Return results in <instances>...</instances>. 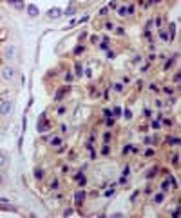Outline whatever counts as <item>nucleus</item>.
<instances>
[{
  "instance_id": "obj_42",
  "label": "nucleus",
  "mask_w": 181,
  "mask_h": 218,
  "mask_svg": "<svg viewBox=\"0 0 181 218\" xmlns=\"http://www.w3.org/2000/svg\"><path fill=\"white\" fill-rule=\"evenodd\" d=\"M103 115H105V118H107V116H112V113H111L109 109H105V111H103Z\"/></svg>"
},
{
  "instance_id": "obj_30",
  "label": "nucleus",
  "mask_w": 181,
  "mask_h": 218,
  "mask_svg": "<svg viewBox=\"0 0 181 218\" xmlns=\"http://www.w3.org/2000/svg\"><path fill=\"white\" fill-rule=\"evenodd\" d=\"M105 29H107V31H112V29H114V24L107 22V24H105Z\"/></svg>"
},
{
  "instance_id": "obj_13",
  "label": "nucleus",
  "mask_w": 181,
  "mask_h": 218,
  "mask_svg": "<svg viewBox=\"0 0 181 218\" xmlns=\"http://www.w3.org/2000/svg\"><path fill=\"white\" fill-rule=\"evenodd\" d=\"M165 142H167V144H174V146H178V144H179V138H178V136H167Z\"/></svg>"
},
{
  "instance_id": "obj_37",
  "label": "nucleus",
  "mask_w": 181,
  "mask_h": 218,
  "mask_svg": "<svg viewBox=\"0 0 181 218\" xmlns=\"http://www.w3.org/2000/svg\"><path fill=\"white\" fill-rule=\"evenodd\" d=\"M152 155H154V149H147L145 151V156H152Z\"/></svg>"
},
{
  "instance_id": "obj_4",
  "label": "nucleus",
  "mask_w": 181,
  "mask_h": 218,
  "mask_svg": "<svg viewBox=\"0 0 181 218\" xmlns=\"http://www.w3.org/2000/svg\"><path fill=\"white\" fill-rule=\"evenodd\" d=\"M13 109V102L11 100H0V116H7Z\"/></svg>"
},
{
  "instance_id": "obj_22",
  "label": "nucleus",
  "mask_w": 181,
  "mask_h": 218,
  "mask_svg": "<svg viewBox=\"0 0 181 218\" xmlns=\"http://www.w3.org/2000/svg\"><path fill=\"white\" fill-rule=\"evenodd\" d=\"M112 87H114V91H116V93H123V84H114Z\"/></svg>"
},
{
  "instance_id": "obj_20",
  "label": "nucleus",
  "mask_w": 181,
  "mask_h": 218,
  "mask_svg": "<svg viewBox=\"0 0 181 218\" xmlns=\"http://www.w3.org/2000/svg\"><path fill=\"white\" fill-rule=\"evenodd\" d=\"M123 118H125V120H131V118H132V111H131V109H125V111H123Z\"/></svg>"
},
{
  "instance_id": "obj_34",
  "label": "nucleus",
  "mask_w": 181,
  "mask_h": 218,
  "mask_svg": "<svg viewBox=\"0 0 181 218\" xmlns=\"http://www.w3.org/2000/svg\"><path fill=\"white\" fill-rule=\"evenodd\" d=\"M58 186H60V182H58V180H53V184H51V187H53V189H58Z\"/></svg>"
},
{
  "instance_id": "obj_36",
  "label": "nucleus",
  "mask_w": 181,
  "mask_h": 218,
  "mask_svg": "<svg viewBox=\"0 0 181 218\" xmlns=\"http://www.w3.org/2000/svg\"><path fill=\"white\" fill-rule=\"evenodd\" d=\"M161 120H163L165 126H172V120H169V118H161Z\"/></svg>"
},
{
  "instance_id": "obj_6",
  "label": "nucleus",
  "mask_w": 181,
  "mask_h": 218,
  "mask_svg": "<svg viewBox=\"0 0 181 218\" xmlns=\"http://www.w3.org/2000/svg\"><path fill=\"white\" fill-rule=\"evenodd\" d=\"M71 91V87L69 86H63V87H60L58 91H56V95H54V102H60L63 96H65V93H69Z\"/></svg>"
},
{
  "instance_id": "obj_21",
  "label": "nucleus",
  "mask_w": 181,
  "mask_h": 218,
  "mask_svg": "<svg viewBox=\"0 0 181 218\" xmlns=\"http://www.w3.org/2000/svg\"><path fill=\"white\" fill-rule=\"evenodd\" d=\"M109 153H111V147H109V144L105 142L103 147H102V155H109Z\"/></svg>"
},
{
  "instance_id": "obj_29",
  "label": "nucleus",
  "mask_w": 181,
  "mask_h": 218,
  "mask_svg": "<svg viewBox=\"0 0 181 218\" xmlns=\"http://www.w3.org/2000/svg\"><path fill=\"white\" fill-rule=\"evenodd\" d=\"M65 80H67V82H73V80H74V75H73V73H67V75H65Z\"/></svg>"
},
{
  "instance_id": "obj_46",
  "label": "nucleus",
  "mask_w": 181,
  "mask_h": 218,
  "mask_svg": "<svg viewBox=\"0 0 181 218\" xmlns=\"http://www.w3.org/2000/svg\"><path fill=\"white\" fill-rule=\"evenodd\" d=\"M161 0H150V4H160Z\"/></svg>"
},
{
  "instance_id": "obj_44",
  "label": "nucleus",
  "mask_w": 181,
  "mask_h": 218,
  "mask_svg": "<svg viewBox=\"0 0 181 218\" xmlns=\"http://www.w3.org/2000/svg\"><path fill=\"white\" fill-rule=\"evenodd\" d=\"M82 49H83V47H82V45H78V47H76V49H74V53H76V55H78V53H82Z\"/></svg>"
},
{
  "instance_id": "obj_31",
  "label": "nucleus",
  "mask_w": 181,
  "mask_h": 218,
  "mask_svg": "<svg viewBox=\"0 0 181 218\" xmlns=\"http://www.w3.org/2000/svg\"><path fill=\"white\" fill-rule=\"evenodd\" d=\"M149 89H150V91H158L160 87H158V84H154V82H152V84L149 86Z\"/></svg>"
},
{
  "instance_id": "obj_7",
  "label": "nucleus",
  "mask_w": 181,
  "mask_h": 218,
  "mask_svg": "<svg viewBox=\"0 0 181 218\" xmlns=\"http://www.w3.org/2000/svg\"><path fill=\"white\" fill-rule=\"evenodd\" d=\"M83 200H85V191H83V189H78V191L74 193V204H76V206H82Z\"/></svg>"
},
{
  "instance_id": "obj_19",
  "label": "nucleus",
  "mask_w": 181,
  "mask_h": 218,
  "mask_svg": "<svg viewBox=\"0 0 181 218\" xmlns=\"http://www.w3.org/2000/svg\"><path fill=\"white\" fill-rule=\"evenodd\" d=\"M118 15H120V16H127V7H125V5L118 7Z\"/></svg>"
},
{
  "instance_id": "obj_16",
  "label": "nucleus",
  "mask_w": 181,
  "mask_h": 218,
  "mask_svg": "<svg viewBox=\"0 0 181 218\" xmlns=\"http://www.w3.org/2000/svg\"><path fill=\"white\" fill-rule=\"evenodd\" d=\"M158 171H160L158 167H152V169H149V173H147V178H154V176L158 175Z\"/></svg>"
},
{
  "instance_id": "obj_27",
  "label": "nucleus",
  "mask_w": 181,
  "mask_h": 218,
  "mask_svg": "<svg viewBox=\"0 0 181 218\" xmlns=\"http://www.w3.org/2000/svg\"><path fill=\"white\" fill-rule=\"evenodd\" d=\"M127 13H129V15H134V5H132V4L127 5Z\"/></svg>"
},
{
  "instance_id": "obj_14",
  "label": "nucleus",
  "mask_w": 181,
  "mask_h": 218,
  "mask_svg": "<svg viewBox=\"0 0 181 218\" xmlns=\"http://www.w3.org/2000/svg\"><path fill=\"white\" fill-rule=\"evenodd\" d=\"M169 189H170V180L167 178V180H163V184H161V191H163V193H167Z\"/></svg>"
},
{
  "instance_id": "obj_40",
  "label": "nucleus",
  "mask_w": 181,
  "mask_h": 218,
  "mask_svg": "<svg viewBox=\"0 0 181 218\" xmlns=\"http://www.w3.org/2000/svg\"><path fill=\"white\" fill-rule=\"evenodd\" d=\"M4 182H5V178H4V173L0 171V186H4Z\"/></svg>"
},
{
  "instance_id": "obj_23",
  "label": "nucleus",
  "mask_w": 181,
  "mask_h": 218,
  "mask_svg": "<svg viewBox=\"0 0 181 218\" xmlns=\"http://www.w3.org/2000/svg\"><path fill=\"white\" fill-rule=\"evenodd\" d=\"M100 49H103V51H107V49H109V40H103V42L100 44Z\"/></svg>"
},
{
  "instance_id": "obj_10",
  "label": "nucleus",
  "mask_w": 181,
  "mask_h": 218,
  "mask_svg": "<svg viewBox=\"0 0 181 218\" xmlns=\"http://www.w3.org/2000/svg\"><path fill=\"white\" fill-rule=\"evenodd\" d=\"M49 144H51L53 147H60V146H63V142H62V138H60V136H53V138L49 140Z\"/></svg>"
},
{
  "instance_id": "obj_25",
  "label": "nucleus",
  "mask_w": 181,
  "mask_h": 218,
  "mask_svg": "<svg viewBox=\"0 0 181 218\" xmlns=\"http://www.w3.org/2000/svg\"><path fill=\"white\" fill-rule=\"evenodd\" d=\"M160 36H161V38H163L165 42H169V40H170V38H169V35H167L165 31H160Z\"/></svg>"
},
{
  "instance_id": "obj_48",
  "label": "nucleus",
  "mask_w": 181,
  "mask_h": 218,
  "mask_svg": "<svg viewBox=\"0 0 181 218\" xmlns=\"http://www.w3.org/2000/svg\"><path fill=\"white\" fill-rule=\"evenodd\" d=\"M0 22H2V15H0Z\"/></svg>"
},
{
  "instance_id": "obj_5",
  "label": "nucleus",
  "mask_w": 181,
  "mask_h": 218,
  "mask_svg": "<svg viewBox=\"0 0 181 218\" xmlns=\"http://www.w3.org/2000/svg\"><path fill=\"white\" fill-rule=\"evenodd\" d=\"M25 11H27V15H29L31 18H34V16L40 15V9H38V5H34V4H27V5H25Z\"/></svg>"
},
{
  "instance_id": "obj_9",
  "label": "nucleus",
  "mask_w": 181,
  "mask_h": 218,
  "mask_svg": "<svg viewBox=\"0 0 181 218\" xmlns=\"http://www.w3.org/2000/svg\"><path fill=\"white\" fill-rule=\"evenodd\" d=\"M163 200H165V193H163V191H160V193H156V195L152 196V202H154V204H161Z\"/></svg>"
},
{
  "instance_id": "obj_26",
  "label": "nucleus",
  "mask_w": 181,
  "mask_h": 218,
  "mask_svg": "<svg viewBox=\"0 0 181 218\" xmlns=\"http://www.w3.org/2000/svg\"><path fill=\"white\" fill-rule=\"evenodd\" d=\"M163 91H165L167 95H172V93H174V87H170V86H167V87H163Z\"/></svg>"
},
{
  "instance_id": "obj_11",
  "label": "nucleus",
  "mask_w": 181,
  "mask_h": 218,
  "mask_svg": "<svg viewBox=\"0 0 181 218\" xmlns=\"http://www.w3.org/2000/svg\"><path fill=\"white\" fill-rule=\"evenodd\" d=\"M74 13H76V4H71V5L65 9V15H67V16H73Z\"/></svg>"
},
{
  "instance_id": "obj_15",
  "label": "nucleus",
  "mask_w": 181,
  "mask_h": 218,
  "mask_svg": "<svg viewBox=\"0 0 181 218\" xmlns=\"http://www.w3.org/2000/svg\"><path fill=\"white\" fill-rule=\"evenodd\" d=\"M5 164H7V156H5V153H2V151H0V169H2V167H5Z\"/></svg>"
},
{
  "instance_id": "obj_47",
  "label": "nucleus",
  "mask_w": 181,
  "mask_h": 218,
  "mask_svg": "<svg viewBox=\"0 0 181 218\" xmlns=\"http://www.w3.org/2000/svg\"><path fill=\"white\" fill-rule=\"evenodd\" d=\"M7 2H9V4H15V2H16V0H7Z\"/></svg>"
},
{
  "instance_id": "obj_32",
  "label": "nucleus",
  "mask_w": 181,
  "mask_h": 218,
  "mask_svg": "<svg viewBox=\"0 0 181 218\" xmlns=\"http://www.w3.org/2000/svg\"><path fill=\"white\" fill-rule=\"evenodd\" d=\"M152 127H154V129H160V127H161L160 120H154V122H152Z\"/></svg>"
},
{
  "instance_id": "obj_3",
  "label": "nucleus",
  "mask_w": 181,
  "mask_h": 218,
  "mask_svg": "<svg viewBox=\"0 0 181 218\" xmlns=\"http://www.w3.org/2000/svg\"><path fill=\"white\" fill-rule=\"evenodd\" d=\"M49 122H47V116H45V113L38 118V124H36V129H38V133H47L49 131Z\"/></svg>"
},
{
  "instance_id": "obj_12",
  "label": "nucleus",
  "mask_w": 181,
  "mask_h": 218,
  "mask_svg": "<svg viewBox=\"0 0 181 218\" xmlns=\"http://www.w3.org/2000/svg\"><path fill=\"white\" fill-rule=\"evenodd\" d=\"M176 58H178V55H174V56H172V58H169V60H167V64H165V71H167V69H170V67H172V64H174V62H176Z\"/></svg>"
},
{
  "instance_id": "obj_1",
  "label": "nucleus",
  "mask_w": 181,
  "mask_h": 218,
  "mask_svg": "<svg viewBox=\"0 0 181 218\" xmlns=\"http://www.w3.org/2000/svg\"><path fill=\"white\" fill-rule=\"evenodd\" d=\"M2 55H4V58H5V60H15V58H16V55H18V49H16V45H15V44H5V45H4V49H2Z\"/></svg>"
},
{
  "instance_id": "obj_41",
  "label": "nucleus",
  "mask_w": 181,
  "mask_h": 218,
  "mask_svg": "<svg viewBox=\"0 0 181 218\" xmlns=\"http://www.w3.org/2000/svg\"><path fill=\"white\" fill-rule=\"evenodd\" d=\"M63 113H65V107H63V106H62V107H58V115H63Z\"/></svg>"
},
{
  "instance_id": "obj_45",
  "label": "nucleus",
  "mask_w": 181,
  "mask_h": 218,
  "mask_svg": "<svg viewBox=\"0 0 181 218\" xmlns=\"http://www.w3.org/2000/svg\"><path fill=\"white\" fill-rule=\"evenodd\" d=\"M0 202H2V204H11V202H9L7 198H0Z\"/></svg>"
},
{
  "instance_id": "obj_33",
  "label": "nucleus",
  "mask_w": 181,
  "mask_h": 218,
  "mask_svg": "<svg viewBox=\"0 0 181 218\" xmlns=\"http://www.w3.org/2000/svg\"><path fill=\"white\" fill-rule=\"evenodd\" d=\"M103 140H105V142H109V140H111V131H107V133L103 135Z\"/></svg>"
},
{
  "instance_id": "obj_2",
  "label": "nucleus",
  "mask_w": 181,
  "mask_h": 218,
  "mask_svg": "<svg viewBox=\"0 0 181 218\" xmlns=\"http://www.w3.org/2000/svg\"><path fill=\"white\" fill-rule=\"evenodd\" d=\"M0 78L2 80H13L15 78V67H11V65H4L2 69H0Z\"/></svg>"
},
{
  "instance_id": "obj_24",
  "label": "nucleus",
  "mask_w": 181,
  "mask_h": 218,
  "mask_svg": "<svg viewBox=\"0 0 181 218\" xmlns=\"http://www.w3.org/2000/svg\"><path fill=\"white\" fill-rule=\"evenodd\" d=\"M118 7V0H111L109 2V9H116Z\"/></svg>"
},
{
  "instance_id": "obj_38",
  "label": "nucleus",
  "mask_w": 181,
  "mask_h": 218,
  "mask_svg": "<svg viewBox=\"0 0 181 218\" xmlns=\"http://www.w3.org/2000/svg\"><path fill=\"white\" fill-rule=\"evenodd\" d=\"M114 115L120 116V115H121V109H120V107H114Z\"/></svg>"
},
{
  "instance_id": "obj_39",
  "label": "nucleus",
  "mask_w": 181,
  "mask_h": 218,
  "mask_svg": "<svg viewBox=\"0 0 181 218\" xmlns=\"http://www.w3.org/2000/svg\"><path fill=\"white\" fill-rule=\"evenodd\" d=\"M69 215H73V209H65L63 211V216H69Z\"/></svg>"
},
{
  "instance_id": "obj_8",
  "label": "nucleus",
  "mask_w": 181,
  "mask_h": 218,
  "mask_svg": "<svg viewBox=\"0 0 181 218\" xmlns=\"http://www.w3.org/2000/svg\"><path fill=\"white\" fill-rule=\"evenodd\" d=\"M62 15H63V11H62L60 7H53V9H49V13H47L49 18H60Z\"/></svg>"
},
{
  "instance_id": "obj_43",
  "label": "nucleus",
  "mask_w": 181,
  "mask_h": 218,
  "mask_svg": "<svg viewBox=\"0 0 181 218\" xmlns=\"http://www.w3.org/2000/svg\"><path fill=\"white\" fill-rule=\"evenodd\" d=\"M179 80H181V75H179V73H176V76H174V82H179Z\"/></svg>"
},
{
  "instance_id": "obj_28",
  "label": "nucleus",
  "mask_w": 181,
  "mask_h": 218,
  "mask_svg": "<svg viewBox=\"0 0 181 218\" xmlns=\"http://www.w3.org/2000/svg\"><path fill=\"white\" fill-rule=\"evenodd\" d=\"M107 58H109V60H114V58H116V53H114V51H109V53H107Z\"/></svg>"
},
{
  "instance_id": "obj_35",
  "label": "nucleus",
  "mask_w": 181,
  "mask_h": 218,
  "mask_svg": "<svg viewBox=\"0 0 181 218\" xmlns=\"http://www.w3.org/2000/svg\"><path fill=\"white\" fill-rule=\"evenodd\" d=\"M107 11H109V7H102V9H100V15L103 16V15H107Z\"/></svg>"
},
{
  "instance_id": "obj_18",
  "label": "nucleus",
  "mask_w": 181,
  "mask_h": 218,
  "mask_svg": "<svg viewBox=\"0 0 181 218\" xmlns=\"http://www.w3.org/2000/svg\"><path fill=\"white\" fill-rule=\"evenodd\" d=\"M34 178H36V180H42V178H44V169H36V171H34Z\"/></svg>"
},
{
  "instance_id": "obj_17",
  "label": "nucleus",
  "mask_w": 181,
  "mask_h": 218,
  "mask_svg": "<svg viewBox=\"0 0 181 218\" xmlns=\"http://www.w3.org/2000/svg\"><path fill=\"white\" fill-rule=\"evenodd\" d=\"M83 75V65L80 62H76V76H82Z\"/></svg>"
}]
</instances>
